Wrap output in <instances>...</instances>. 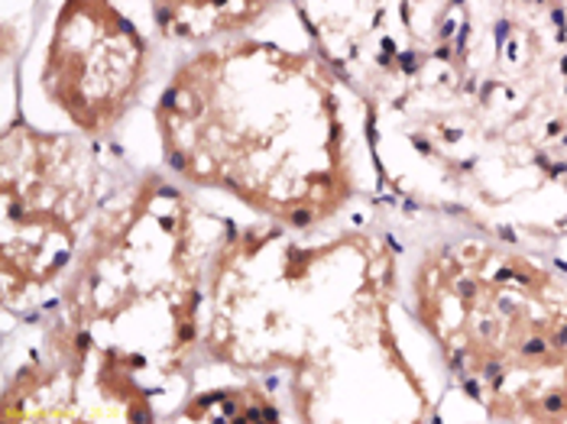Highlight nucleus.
Listing matches in <instances>:
<instances>
[{
	"label": "nucleus",
	"instance_id": "f257e3e1",
	"mask_svg": "<svg viewBox=\"0 0 567 424\" xmlns=\"http://www.w3.org/2000/svg\"><path fill=\"white\" fill-rule=\"evenodd\" d=\"M182 178L286 227H318L353 195L344 104L311 52L224 40L192 55L156 107Z\"/></svg>",
	"mask_w": 567,
	"mask_h": 424
},
{
	"label": "nucleus",
	"instance_id": "f03ea898",
	"mask_svg": "<svg viewBox=\"0 0 567 424\" xmlns=\"http://www.w3.org/2000/svg\"><path fill=\"white\" fill-rule=\"evenodd\" d=\"M37 97L59 130L104 136L117 127L150 75V43L114 0H62L33 62Z\"/></svg>",
	"mask_w": 567,
	"mask_h": 424
},
{
	"label": "nucleus",
	"instance_id": "7ed1b4c3",
	"mask_svg": "<svg viewBox=\"0 0 567 424\" xmlns=\"http://www.w3.org/2000/svg\"><path fill=\"white\" fill-rule=\"evenodd\" d=\"M94 201L85 136L20 127L3 136V276L45 286L69 266Z\"/></svg>",
	"mask_w": 567,
	"mask_h": 424
},
{
	"label": "nucleus",
	"instance_id": "20e7f679",
	"mask_svg": "<svg viewBox=\"0 0 567 424\" xmlns=\"http://www.w3.org/2000/svg\"><path fill=\"white\" fill-rule=\"evenodd\" d=\"M166 37L188 43H215L240 33L279 3V0H150Z\"/></svg>",
	"mask_w": 567,
	"mask_h": 424
}]
</instances>
